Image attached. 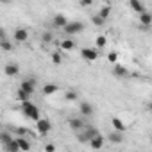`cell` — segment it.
Segmentation results:
<instances>
[{"label": "cell", "instance_id": "1", "mask_svg": "<svg viewBox=\"0 0 152 152\" xmlns=\"http://www.w3.org/2000/svg\"><path fill=\"white\" fill-rule=\"evenodd\" d=\"M22 111H23V115H25L27 118H31V120H34V122H38V120L41 118V116H39V107L34 106L31 100L22 102Z\"/></svg>", "mask_w": 152, "mask_h": 152}, {"label": "cell", "instance_id": "2", "mask_svg": "<svg viewBox=\"0 0 152 152\" xmlns=\"http://www.w3.org/2000/svg\"><path fill=\"white\" fill-rule=\"evenodd\" d=\"M36 131H38V134H41V136L48 134V132L52 131V122H50L48 118H39V120L36 122Z\"/></svg>", "mask_w": 152, "mask_h": 152}, {"label": "cell", "instance_id": "3", "mask_svg": "<svg viewBox=\"0 0 152 152\" xmlns=\"http://www.w3.org/2000/svg\"><path fill=\"white\" fill-rule=\"evenodd\" d=\"M63 31H64V34H70V36L72 34H79V32L84 31V23L83 22H68Z\"/></svg>", "mask_w": 152, "mask_h": 152}, {"label": "cell", "instance_id": "4", "mask_svg": "<svg viewBox=\"0 0 152 152\" xmlns=\"http://www.w3.org/2000/svg\"><path fill=\"white\" fill-rule=\"evenodd\" d=\"M36 86H38L36 79H34V77H31V79H25V81H22V84H20V90H22V91H25V93L31 97V95H34V91H36Z\"/></svg>", "mask_w": 152, "mask_h": 152}, {"label": "cell", "instance_id": "5", "mask_svg": "<svg viewBox=\"0 0 152 152\" xmlns=\"http://www.w3.org/2000/svg\"><path fill=\"white\" fill-rule=\"evenodd\" d=\"M81 57L84 59V61H97V57H99V50L97 48H81Z\"/></svg>", "mask_w": 152, "mask_h": 152}, {"label": "cell", "instance_id": "6", "mask_svg": "<svg viewBox=\"0 0 152 152\" xmlns=\"http://www.w3.org/2000/svg\"><path fill=\"white\" fill-rule=\"evenodd\" d=\"M13 38H15V41H16V43H25V41L29 39V32H27V29L18 27V29H15Z\"/></svg>", "mask_w": 152, "mask_h": 152}, {"label": "cell", "instance_id": "7", "mask_svg": "<svg viewBox=\"0 0 152 152\" xmlns=\"http://www.w3.org/2000/svg\"><path fill=\"white\" fill-rule=\"evenodd\" d=\"M66 23H68V18H66V15H63V13H59V15H56V16L52 18V25H54L56 29H64Z\"/></svg>", "mask_w": 152, "mask_h": 152}, {"label": "cell", "instance_id": "8", "mask_svg": "<svg viewBox=\"0 0 152 152\" xmlns=\"http://www.w3.org/2000/svg\"><path fill=\"white\" fill-rule=\"evenodd\" d=\"M15 141H16V145H18V150H20V152H29V150H31V141H29L25 136H16V138H15Z\"/></svg>", "mask_w": 152, "mask_h": 152}, {"label": "cell", "instance_id": "9", "mask_svg": "<svg viewBox=\"0 0 152 152\" xmlns=\"http://www.w3.org/2000/svg\"><path fill=\"white\" fill-rule=\"evenodd\" d=\"M4 73H6V75H9V77H15V75H18V73H20V64H16V63H9V64H6Z\"/></svg>", "mask_w": 152, "mask_h": 152}, {"label": "cell", "instance_id": "10", "mask_svg": "<svg viewBox=\"0 0 152 152\" xmlns=\"http://www.w3.org/2000/svg\"><path fill=\"white\" fill-rule=\"evenodd\" d=\"M129 7H131L136 15L145 13V4H143V2H140V0H129Z\"/></svg>", "mask_w": 152, "mask_h": 152}, {"label": "cell", "instance_id": "11", "mask_svg": "<svg viewBox=\"0 0 152 152\" xmlns=\"http://www.w3.org/2000/svg\"><path fill=\"white\" fill-rule=\"evenodd\" d=\"M88 143H90V147H91V148L100 150V148L104 147V136H102V134H97V136H95V138H91Z\"/></svg>", "mask_w": 152, "mask_h": 152}, {"label": "cell", "instance_id": "12", "mask_svg": "<svg viewBox=\"0 0 152 152\" xmlns=\"http://www.w3.org/2000/svg\"><path fill=\"white\" fill-rule=\"evenodd\" d=\"M138 16H140V25L150 29V25H152V15H150L148 11H145V13H141V15H138Z\"/></svg>", "mask_w": 152, "mask_h": 152}, {"label": "cell", "instance_id": "13", "mask_svg": "<svg viewBox=\"0 0 152 152\" xmlns=\"http://www.w3.org/2000/svg\"><path fill=\"white\" fill-rule=\"evenodd\" d=\"M68 124H70V127H72L73 131H77V132H79V131H83V129L86 127L83 118H70V122H68Z\"/></svg>", "mask_w": 152, "mask_h": 152}, {"label": "cell", "instance_id": "14", "mask_svg": "<svg viewBox=\"0 0 152 152\" xmlns=\"http://www.w3.org/2000/svg\"><path fill=\"white\" fill-rule=\"evenodd\" d=\"M79 111H81L83 116H91V115H93V106H91L90 102H81Z\"/></svg>", "mask_w": 152, "mask_h": 152}, {"label": "cell", "instance_id": "15", "mask_svg": "<svg viewBox=\"0 0 152 152\" xmlns=\"http://www.w3.org/2000/svg\"><path fill=\"white\" fill-rule=\"evenodd\" d=\"M113 73L116 75V77H127V75H129V70H127V66H124V64H116V66L113 68Z\"/></svg>", "mask_w": 152, "mask_h": 152}, {"label": "cell", "instance_id": "16", "mask_svg": "<svg viewBox=\"0 0 152 152\" xmlns=\"http://www.w3.org/2000/svg\"><path fill=\"white\" fill-rule=\"evenodd\" d=\"M111 124H113V127H115L116 132H124V131H125V124H124V120H120L118 116H113Z\"/></svg>", "mask_w": 152, "mask_h": 152}, {"label": "cell", "instance_id": "17", "mask_svg": "<svg viewBox=\"0 0 152 152\" xmlns=\"http://www.w3.org/2000/svg\"><path fill=\"white\" fill-rule=\"evenodd\" d=\"M109 141H111V143H116V145L122 143V141H124V132L111 131V132H109Z\"/></svg>", "mask_w": 152, "mask_h": 152}, {"label": "cell", "instance_id": "18", "mask_svg": "<svg viewBox=\"0 0 152 152\" xmlns=\"http://www.w3.org/2000/svg\"><path fill=\"white\" fill-rule=\"evenodd\" d=\"M97 15H99L102 20H106V22H107V18H109V15H111V6H109V4L102 6V7H100V11H99Z\"/></svg>", "mask_w": 152, "mask_h": 152}, {"label": "cell", "instance_id": "19", "mask_svg": "<svg viewBox=\"0 0 152 152\" xmlns=\"http://www.w3.org/2000/svg\"><path fill=\"white\" fill-rule=\"evenodd\" d=\"M57 90H59V86H57V84L48 83V84H45V86H43V95H54Z\"/></svg>", "mask_w": 152, "mask_h": 152}, {"label": "cell", "instance_id": "20", "mask_svg": "<svg viewBox=\"0 0 152 152\" xmlns=\"http://www.w3.org/2000/svg\"><path fill=\"white\" fill-rule=\"evenodd\" d=\"M83 132H84V136L88 138V141H90L91 138H95L97 134H100V132H99V129H95V127H84V129H83Z\"/></svg>", "mask_w": 152, "mask_h": 152}, {"label": "cell", "instance_id": "21", "mask_svg": "<svg viewBox=\"0 0 152 152\" xmlns=\"http://www.w3.org/2000/svg\"><path fill=\"white\" fill-rule=\"evenodd\" d=\"M57 45H59V47H61L63 50H72V48L75 47V41H73V39H68V38H66V39H63V41H59Z\"/></svg>", "mask_w": 152, "mask_h": 152}, {"label": "cell", "instance_id": "22", "mask_svg": "<svg viewBox=\"0 0 152 152\" xmlns=\"http://www.w3.org/2000/svg\"><path fill=\"white\" fill-rule=\"evenodd\" d=\"M41 41H43V43H52V41H54V32H52V31H45V32L41 34Z\"/></svg>", "mask_w": 152, "mask_h": 152}, {"label": "cell", "instance_id": "23", "mask_svg": "<svg viewBox=\"0 0 152 152\" xmlns=\"http://www.w3.org/2000/svg\"><path fill=\"white\" fill-rule=\"evenodd\" d=\"M106 45H107V38L106 36H97L95 38V47L97 48H104Z\"/></svg>", "mask_w": 152, "mask_h": 152}, {"label": "cell", "instance_id": "24", "mask_svg": "<svg viewBox=\"0 0 152 152\" xmlns=\"http://www.w3.org/2000/svg\"><path fill=\"white\" fill-rule=\"evenodd\" d=\"M11 140H13V136L9 134V131H0V141H2L4 145H7Z\"/></svg>", "mask_w": 152, "mask_h": 152}, {"label": "cell", "instance_id": "25", "mask_svg": "<svg viewBox=\"0 0 152 152\" xmlns=\"http://www.w3.org/2000/svg\"><path fill=\"white\" fill-rule=\"evenodd\" d=\"M0 48H2V50H6V52H11V50H13V43L9 41V38L0 41Z\"/></svg>", "mask_w": 152, "mask_h": 152}, {"label": "cell", "instance_id": "26", "mask_svg": "<svg viewBox=\"0 0 152 152\" xmlns=\"http://www.w3.org/2000/svg\"><path fill=\"white\" fill-rule=\"evenodd\" d=\"M91 23H93L95 27H102V25L106 23V20H102L99 15H93V16H91Z\"/></svg>", "mask_w": 152, "mask_h": 152}, {"label": "cell", "instance_id": "27", "mask_svg": "<svg viewBox=\"0 0 152 152\" xmlns=\"http://www.w3.org/2000/svg\"><path fill=\"white\" fill-rule=\"evenodd\" d=\"M6 150H7V152H20V150H18V145H16V141H15V138L6 145Z\"/></svg>", "mask_w": 152, "mask_h": 152}, {"label": "cell", "instance_id": "28", "mask_svg": "<svg viewBox=\"0 0 152 152\" xmlns=\"http://www.w3.org/2000/svg\"><path fill=\"white\" fill-rule=\"evenodd\" d=\"M64 100H68V102L77 100V93H75V91H66V93H64Z\"/></svg>", "mask_w": 152, "mask_h": 152}, {"label": "cell", "instance_id": "29", "mask_svg": "<svg viewBox=\"0 0 152 152\" xmlns=\"http://www.w3.org/2000/svg\"><path fill=\"white\" fill-rule=\"evenodd\" d=\"M52 63H54V64H61V63H63V57H61L59 52H54V54H52Z\"/></svg>", "mask_w": 152, "mask_h": 152}, {"label": "cell", "instance_id": "30", "mask_svg": "<svg viewBox=\"0 0 152 152\" xmlns=\"http://www.w3.org/2000/svg\"><path fill=\"white\" fill-rule=\"evenodd\" d=\"M18 100H20V102H27V100H29V95H27L25 91L18 90Z\"/></svg>", "mask_w": 152, "mask_h": 152}, {"label": "cell", "instance_id": "31", "mask_svg": "<svg viewBox=\"0 0 152 152\" xmlns=\"http://www.w3.org/2000/svg\"><path fill=\"white\" fill-rule=\"evenodd\" d=\"M116 59H118V54L116 52H109L107 54V61L109 63H116Z\"/></svg>", "mask_w": 152, "mask_h": 152}, {"label": "cell", "instance_id": "32", "mask_svg": "<svg viewBox=\"0 0 152 152\" xmlns=\"http://www.w3.org/2000/svg\"><path fill=\"white\" fill-rule=\"evenodd\" d=\"M15 131H16V134H18V136H27V132H29V131H27V127H16Z\"/></svg>", "mask_w": 152, "mask_h": 152}, {"label": "cell", "instance_id": "33", "mask_svg": "<svg viewBox=\"0 0 152 152\" xmlns=\"http://www.w3.org/2000/svg\"><path fill=\"white\" fill-rule=\"evenodd\" d=\"M77 140H79L81 143H88V138L84 136V132H83V131H79V132H77Z\"/></svg>", "mask_w": 152, "mask_h": 152}, {"label": "cell", "instance_id": "34", "mask_svg": "<svg viewBox=\"0 0 152 152\" xmlns=\"http://www.w3.org/2000/svg\"><path fill=\"white\" fill-rule=\"evenodd\" d=\"M45 152H56V145L54 143H47L45 145Z\"/></svg>", "mask_w": 152, "mask_h": 152}, {"label": "cell", "instance_id": "35", "mask_svg": "<svg viewBox=\"0 0 152 152\" xmlns=\"http://www.w3.org/2000/svg\"><path fill=\"white\" fill-rule=\"evenodd\" d=\"M2 39H7V32H6L4 27H0V41H2Z\"/></svg>", "mask_w": 152, "mask_h": 152}, {"label": "cell", "instance_id": "36", "mask_svg": "<svg viewBox=\"0 0 152 152\" xmlns=\"http://www.w3.org/2000/svg\"><path fill=\"white\" fill-rule=\"evenodd\" d=\"M81 6H83V7H90L91 2H90V0H86V2H81Z\"/></svg>", "mask_w": 152, "mask_h": 152}]
</instances>
